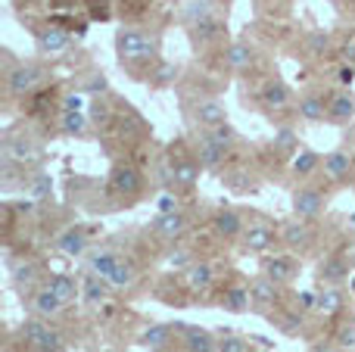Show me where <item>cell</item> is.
I'll list each match as a JSON object with an SVG mask.
<instances>
[{
	"mask_svg": "<svg viewBox=\"0 0 355 352\" xmlns=\"http://www.w3.org/2000/svg\"><path fill=\"white\" fill-rule=\"evenodd\" d=\"M181 334H184V352H218V343L206 328L181 324Z\"/></svg>",
	"mask_w": 355,
	"mask_h": 352,
	"instance_id": "19",
	"label": "cell"
},
{
	"mask_svg": "<svg viewBox=\"0 0 355 352\" xmlns=\"http://www.w3.org/2000/svg\"><path fill=\"white\" fill-rule=\"evenodd\" d=\"M281 328H284V331H287V334H296V331H300V328H302V312H300V315H296V312H293V315H284Z\"/></svg>",
	"mask_w": 355,
	"mask_h": 352,
	"instance_id": "48",
	"label": "cell"
},
{
	"mask_svg": "<svg viewBox=\"0 0 355 352\" xmlns=\"http://www.w3.org/2000/svg\"><path fill=\"white\" fill-rule=\"evenodd\" d=\"M85 91H91L94 97H100V94L110 91V81H106V75H103V72H94V75H91V81L85 85Z\"/></svg>",
	"mask_w": 355,
	"mask_h": 352,
	"instance_id": "42",
	"label": "cell"
},
{
	"mask_svg": "<svg viewBox=\"0 0 355 352\" xmlns=\"http://www.w3.org/2000/svg\"><path fill=\"white\" fill-rule=\"evenodd\" d=\"M243 231H246V222L240 218L237 209H218L212 218V234L218 240L231 243V240H243Z\"/></svg>",
	"mask_w": 355,
	"mask_h": 352,
	"instance_id": "7",
	"label": "cell"
},
{
	"mask_svg": "<svg viewBox=\"0 0 355 352\" xmlns=\"http://www.w3.org/2000/svg\"><path fill=\"white\" fill-rule=\"evenodd\" d=\"M62 309H66V303H62V299L56 297L50 287H41V290L31 297V312H35L37 318H47V322H50V318H56Z\"/></svg>",
	"mask_w": 355,
	"mask_h": 352,
	"instance_id": "21",
	"label": "cell"
},
{
	"mask_svg": "<svg viewBox=\"0 0 355 352\" xmlns=\"http://www.w3.org/2000/svg\"><path fill=\"white\" fill-rule=\"evenodd\" d=\"M193 153H196V162H200L202 168H218L221 162H225V156H227V150L225 147H218V143L212 141V137L202 131L200 137H196V143H193Z\"/></svg>",
	"mask_w": 355,
	"mask_h": 352,
	"instance_id": "16",
	"label": "cell"
},
{
	"mask_svg": "<svg viewBox=\"0 0 355 352\" xmlns=\"http://www.w3.org/2000/svg\"><path fill=\"white\" fill-rule=\"evenodd\" d=\"M337 343H340L343 349H355V328H352V324L340 331V334H337Z\"/></svg>",
	"mask_w": 355,
	"mask_h": 352,
	"instance_id": "49",
	"label": "cell"
},
{
	"mask_svg": "<svg viewBox=\"0 0 355 352\" xmlns=\"http://www.w3.org/2000/svg\"><path fill=\"white\" fill-rule=\"evenodd\" d=\"M349 172H352V153L349 150H334V153L324 156V175L334 181V184L346 181Z\"/></svg>",
	"mask_w": 355,
	"mask_h": 352,
	"instance_id": "23",
	"label": "cell"
},
{
	"mask_svg": "<svg viewBox=\"0 0 355 352\" xmlns=\"http://www.w3.org/2000/svg\"><path fill=\"white\" fill-rule=\"evenodd\" d=\"M168 265L172 268H184V265H193V262H190V249L187 247H178V249H172V256H168Z\"/></svg>",
	"mask_w": 355,
	"mask_h": 352,
	"instance_id": "43",
	"label": "cell"
},
{
	"mask_svg": "<svg viewBox=\"0 0 355 352\" xmlns=\"http://www.w3.org/2000/svg\"><path fill=\"white\" fill-rule=\"evenodd\" d=\"M69 41H72V37H69L62 28H56V25H47V28H37V35H35L37 53H44V56H60V53H66Z\"/></svg>",
	"mask_w": 355,
	"mask_h": 352,
	"instance_id": "15",
	"label": "cell"
},
{
	"mask_svg": "<svg viewBox=\"0 0 355 352\" xmlns=\"http://www.w3.org/2000/svg\"><path fill=\"white\" fill-rule=\"evenodd\" d=\"M206 131L209 137H212L215 143H218V147H225V150H231L234 143H237V131L231 128V125L227 122H221V125H215V128H202Z\"/></svg>",
	"mask_w": 355,
	"mask_h": 352,
	"instance_id": "36",
	"label": "cell"
},
{
	"mask_svg": "<svg viewBox=\"0 0 355 352\" xmlns=\"http://www.w3.org/2000/svg\"><path fill=\"white\" fill-rule=\"evenodd\" d=\"M166 212H178V200L172 193H166V197L159 200V215H166Z\"/></svg>",
	"mask_w": 355,
	"mask_h": 352,
	"instance_id": "51",
	"label": "cell"
},
{
	"mask_svg": "<svg viewBox=\"0 0 355 352\" xmlns=\"http://www.w3.org/2000/svg\"><path fill=\"white\" fill-rule=\"evenodd\" d=\"M119 259H122V256H116L112 249H91V253H87V268H91V274L110 281V274H112V268L119 265Z\"/></svg>",
	"mask_w": 355,
	"mask_h": 352,
	"instance_id": "28",
	"label": "cell"
},
{
	"mask_svg": "<svg viewBox=\"0 0 355 352\" xmlns=\"http://www.w3.org/2000/svg\"><path fill=\"white\" fill-rule=\"evenodd\" d=\"M250 297H252V309H256V312H268L271 306L281 303V284H275L271 278L259 274V278L250 284Z\"/></svg>",
	"mask_w": 355,
	"mask_h": 352,
	"instance_id": "10",
	"label": "cell"
},
{
	"mask_svg": "<svg viewBox=\"0 0 355 352\" xmlns=\"http://www.w3.org/2000/svg\"><path fill=\"white\" fill-rule=\"evenodd\" d=\"M343 56H346V66H355V37H352V41H346Z\"/></svg>",
	"mask_w": 355,
	"mask_h": 352,
	"instance_id": "54",
	"label": "cell"
},
{
	"mask_svg": "<svg viewBox=\"0 0 355 352\" xmlns=\"http://www.w3.org/2000/svg\"><path fill=\"white\" fill-rule=\"evenodd\" d=\"M153 234L159 237V240H181L184 234H187V215H184L181 209L178 212H166V215H156L153 218Z\"/></svg>",
	"mask_w": 355,
	"mask_h": 352,
	"instance_id": "12",
	"label": "cell"
},
{
	"mask_svg": "<svg viewBox=\"0 0 355 352\" xmlns=\"http://www.w3.org/2000/svg\"><path fill=\"white\" fill-rule=\"evenodd\" d=\"M321 209H324V193H321L318 187H300V191L293 193V212L300 222L318 218Z\"/></svg>",
	"mask_w": 355,
	"mask_h": 352,
	"instance_id": "8",
	"label": "cell"
},
{
	"mask_svg": "<svg viewBox=\"0 0 355 352\" xmlns=\"http://www.w3.org/2000/svg\"><path fill=\"white\" fill-rule=\"evenodd\" d=\"M110 193L119 200H137L144 193V175L137 166H131V162H119V166H112L110 172Z\"/></svg>",
	"mask_w": 355,
	"mask_h": 352,
	"instance_id": "3",
	"label": "cell"
},
{
	"mask_svg": "<svg viewBox=\"0 0 355 352\" xmlns=\"http://www.w3.org/2000/svg\"><path fill=\"white\" fill-rule=\"evenodd\" d=\"M193 31H196V41H200V44H209V41H215V37L221 35V22L212 16V19H206V22L193 25Z\"/></svg>",
	"mask_w": 355,
	"mask_h": 352,
	"instance_id": "39",
	"label": "cell"
},
{
	"mask_svg": "<svg viewBox=\"0 0 355 352\" xmlns=\"http://www.w3.org/2000/svg\"><path fill=\"white\" fill-rule=\"evenodd\" d=\"M168 172H172V178H175V184L178 187H184V191H190V187L196 184V178H200V162H196V156H187L181 150V143L178 147H172V156H168Z\"/></svg>",
	"mask_w": 355,
	"mask_h": 352,
	"instance_id": "6",
	"label": "cell"
},
{
	"mask_svg": "<svg viewBox=\"0 0 355 352\" xmlns=\"http://www.w3.org/2000/svg\"><path fill=\"white\" fill-rule=\"evenodd\" d=\"M37 272H41V268H37L31 259H16V262H12V278H16L19 287H22V284H31V281L37 278Z\"/></svg>",
	"mask_w": 355,
	"mask_h": 352,
	"instance_id": "38",
	"label": "cell"
},
{
	"mask_svg": "<svg viewBox=\"0 0 355 352\" xmlns=\"http://www.w3.org/2000/svg\"><path fill=\"white\" fill-rule=\"evenodd\" d=\"M10 209H16L19 215H28V212H35V203L31 200H16V203H10Z\"/></svg>",
	"mask_w": 355,
	"mask_h": 352,
	"instance_id": "52",
	"label": "cell"
},
{
	"mask_svg": "<svg viewBox=\"0 0 355 352\" xmlns=\"http://www.w3.org/2000/svg\"><path fill=\"white\" fill-rule=\"evenodd\" d=\"M47 287H50V290H53L66 306H75V303H78V297H81V284L75 281V274H50Z\"/></svg>",
	"mask_w": 355,
	"mask_h": 352,
	"instance_id": "26",
	"label": "cell"
},
{
	"mask_svg": "<svg viewBox=\"0 0 355 352\" xmlns=\"http://www.w3.org/2000/svg\"><path fill=\"white\" fill-rule=\"evenodd\" d=\"M327 100H331V106H327V118H331V122L346 125V122H352L355 118V97L349 91H337L334 97H327Z\"/></svg>",
	"mask_w": 355,
	"mask_h": 352,
	"instance_id": "24",
	"label": "cell"
},
{
	"mask_svg": "<svg viewBox=\"0 0 355 352\" xmlns=\"http://www.w3.org/2000/svg\"><path fill=\"white\" fill-rule=\"evenodd\" d=\"M91 116L97 118L100 125H106V122H110V106H106L100 97H94V100H91Z\"/></svg>",
	"mask_w": 355,
	"mask_h": 352,
	"instance_id": "45",
	"label": "cell"
},
{
	"mask_svg": "<svg viewBox=\"0 0 355 352\" xmlns=\"http://www.w3.org/2000/svg\"><path fill=\"white\" fill-rule=\"evenodd\" d=\"M275 243V225L268 222H250L243 231V247L250 253H268Z\"/></svg>",
	"mask_w": 355,
	"mask_h": 352,
	"instance_id": "14",
	"label": "cell"
},
{
	"mask_svg": "<svg viewBox=\"0 0 355 352\" xmlns=\"http://www.w3.org/2000/svg\"><path fill=\"white\" fill-rule=\"evenodd\" d=\"M343 306H346V297H343V290H340V287H324V290L318 293V312L324 318L340 315V312H343Z\"/></svg>",
	"mask_w": 355,
	"mask_h": 352,
	"instance_id": "29",
	"label": "cell"
},
{
	"mask_svg": "<svg viewBox=\"0 0 355 352\" xmlns=\"http://www.w3.org/2000/svg\"><path fill=\"white\" fill-rule=\"evenodd\" d=\"M106 287H110V281L97 278V274H87L81 281V297H85L87 306H100V303H106Z\"/></svg>",
	"mask_w": 355,
	"mask_h": 352,
	"instance_id": "31",
	"label": "cell"
},
{
	"mask_svg": "<svg viewBox=\"0 0 355 352\" xmlns=\"http://www.w3.org/2000/svg\"><path fill=\"white\" fill-rule=\"evenodd\" d=\"M81 109H85V97L81 94H69L62 100V112H81Z\"/></svg>",
	"mask_w": 355,
	"mask_h": 352,
	"instance_id": "47",
	"label": "cell"
},
{
	"mask_svg": "<svg viewBox=\"0 0 355 352\" xmlns=\"http://www.w3.org/2000/svg\"><path fill=\"white\" fill-rule=\"evenodd\" d=\"M221 309L225 312H234V315H243V312L252 309V297H250V287L243 284H231L225 287V293H221Z\"/></svg>",
	"mask_w": 355,
	"mask_h": 352,
	"instance_id": "20",
	"label": "cell"
},
{
	"mask_svg": "<svg viewBox=\"0 0 355 352\" xmlns=\"http://www.w3.org/2000/svg\"><path fill=\"white\" fill-rule=\"evenodd\" d=\"M300 309H302V312L318 309V297H315V293H309V290H302V293H300Z\"/></svg>",
	"mask_w": 355,
	"mask_h": 352,
	"instance_id": "50",
	"label": "cell"
},
{
	"mask_svg": "<svg viewBox=\"0 0 355 352\" xmlns=\"http://www.w3.org/2000/svg\"><path fill=\"white\" fill-rule=\"evenodd\" d=\"M327 106H331V100H324V94H306V97L296 103V112H300V118H306V122H324Z\"/></svg>",
	"mask_w": 355,
	"mask_h": 352,
	"instance_id": "25",
	"label": "cell"
},
{
	"mask_svg": "<svg viewBox=\"0 0 355 352\" xmlns=\"http://www.w3.org/2000/svg\"><path fill=\"white\" fill-rule=\"evenodd\" d=\"M262 274L271 278L275 284H290L296 278V259L293 256H284V253H275V256H265L262 259Z\"/></svg>",
	"mask_w": 355,
	"mask_h": 352,
	"instance_id": "13",
	"label": "cell"
},
{
	"mask_svg": "<svg viewBox=\"0 0 355 352\" xmlns=\"http://www.w3.org/2000/svg\"><path fill=\"white\" fill-rule=\"evenodd\" d=\"M87 116L85 112H62V131L66 134H85Z\"/></svg>",
	"mask_w": 355,
	"mask_h": 352,
	"instance_id": "40",
	"label": "cell"
},
{
	"mask_svg": "<svg viewBox=\"0 0 355 352\" xmlns=\"http://www.w3.org/2000/svg\"><path fill=\"white\" fill-rule=\"evenodd\" d=\"M355 81V66H343L340 69V85H352Z\"/></svg>",
	"mask_w": 355,
	"mask_h": 352,
	"instance_id": "53",
	"label": "cell"
},
{
	"mask_svg": "<svg viewBox=\"0 0 355 352\" xmlns=\"http://www.w3.org/2000/svg\"><path fill=\"white\" fill-rule=\"evenodd\" d=\"M19 337H22L25 346L35 349V352H62L66 349L62 334L47 322V318H28V322L22 324V331H19Z\"/></svg>",
	"mask_w": 355,
	"mask_h": 352,
	"instance_id": "2",
	"label": "cell"
},
{
	"mask_svg": "<svg viewBox=\"0 0 355 352\" xmlns=\"http://www.w3.org/2000/svg\"><path fill=\"white\" fill-rule=\"evenodd\" d=\"M178 78V66L175 62H156L153 66V72H150V81H153L156 87H166V85H172V81Z\"/></svg>",
	"mask_w": 355,
	"mask_h": 352,
	"instance_id": "37",
	"label": "cell"
},
{
	"mask_svg": "<svg viewBox=\"0 0 355 352\" xmlns=\"http://www.w3.org/2000/svg\"><path fill=\"white\" fill-rule=\"evenodd\" d=\"M87 231L81 228V225H72V228H66L60 237H56V249H60L62 256H85L87 253Z\"/></svg>",
	"mask_w": 355,
	"mask_h": 352,
	"instance_id": "18",
	"label": "cell"
},
{
	"mask_svg": "<svg viewBox=\"0 0 355 352\" xmlns=\"http://www.w3.org/2000/svg\"><path fill=\"white\" fill-rule=\"evenodd\" d=\"M184 19H187L190 25L206 22V19H212V3H209V0H190V3L184 6Z\"/></svg>",
	"mask_w": 355,
	"mask_h": 352,
	"instance_id": "35",
	"label": "cell"
},
{
	"mask_svg": "<svg viewBox=\"0 0 355 352\" xmlns=\"http://www.w3.org/2000/svg\"><path fill=\"white\" fill-rule=\"evenodd\" d=\"M218 352H252V349H250V343H246L243 337H234V334H227V337H221Z\"/></svg>",
	"mask_w": 355,
	"mask_h": 352,
	"instance_id": "41",
	"label": "cell"
},
{
	"mask_svg": "<svg viewBox=\"0 0 355 352\" xmlns=\"http://www.w3.org/2000/svg\"><path fill=\"white\" fill-rule=\"evenodd\" d=\"M153 352H162V349H153Z\"/></svg>",
	"mask_w": 355,
	"mask_h": 352,
	"instance_id": "56",
	"label": "cell"
},
{
	"mask_svg": "<svg viewBox=\"0 0 355 352\" xmlns=\"http://www.w3.org/2000/svg\"><path fill=\"white\" fill-rule=\"evenodd\" d=\"M318 166H321V159H318L315 150H300V153L293 156V175L296 178H309V175H315Z\"/></svg>",
	"mask_w": 355,
	"mask_h": 352,
	"instance_id": "32",
	"label": "cell"
},
{
	"mask_svg": "<svg viewBox=\"0 0 355 352\" xmlns=\"http://www.w3.org/2000/svg\"><path fill=\"white\" fill-rule=\"evenodd\" d=\"M193 116H196V122H200L202 128H215V125L227 122V116H225V103H221V100H215V97L200 100V103L193 106Z\"/></svg>",
	"mask_w": 355,
	"mask_h": 352,
	"instance_id": "22",
	"label": "cell"
},
{
	"mask_svg": "<svg viewBox=\"0 0 355 352\" xmlns=\"http://www.w3.org/2000/svg\"><path fill=\"white\" fill-rule=\"evenodd\" d=\"M327 47H331V41H327V35H321V31H315V35L309 37V50H312V56L327 53Z\"/></svg>",
	"mask_w": 355,
	"mask_h": 352,
	"instance_id": "44",
	"label": "cell"
},
{
	"mask_svg": "<svg viewBox=\"0 0 355 352\" xmlns=\"http://www.w3.org/2000/svg\"><path fill=\"white\" fill-rule=\"evenodd\" d=\"M337 3H352V0H337Z\"/></svg>",
	"mask_w": 355,
	"mask_h": 352,
	"instance_id": "55",
	"label": "cell"
},
{
	"mask_svg": "<svg viewBox=\"0 0 355 352\" xmlns=\"http://www.w3.org/2000/svg\"><path fill=\"white\" fill-rule=\"evenodd\" d=\"M184 287H187L190 297H206L215 287V268L209 262H193V265L184 272Z\"/></svg>",
	"mask_w": 355,
	"mask_h": 352,
	"instance_id": "9",
	"label": "cell"
},
{
	"mask_svg": "<svg viewBox=\"0 0 355 352\" xmlns=\"http://www.w3.org/2000/svg\"><path fill=\"white\" fill-rule=\"evenodd\" d=\"M44 78H47V72H44L41 66L19 62V66H12L10 72H6V91H10L12 97H28V94H35L37 87L44 85Z\"/></svg>",
	"mask_w": 355,
	"mask_h": 352,
	"instance_id": "4",
	"label": "cell"
},
{
	"mask_svg": "<svg viewBox=\"0 0 355 352\" xmlns=\"http://www.w3.org/2000/svg\"><path fill=\"white\" fill-rule=\"evenodd\" d=\"M225 60H227V66H231V69L243 72V69H250V66H252V60H256V50H252L250 44L237 41V44H231V47L225 50Z\"/></svg>",
	"mask_w": 355,
	"mask_h": 352,
	"instance_id": "30",
	"label": "cell"
},
{
	"mask_svg": "<svg viewBox=\"0 0 355 352\" xmlns=\"http://www.w3.org/2000/svg\"><path fill=\"white\" fill-rule=\"evenodd\" d=\"M116 53H119V62H122V66L141 72V69L156 66V62H159V60H156V53H159V44H156L150 35L137 31V28H119V35H116Z\"/></svg>",
	"mask_w": 355,
	"mask_h": 352,
	"instance_id": "1",
	"label": "cell"
},
{
	"mask_svg": "<svg viewBox=\"0 0 355 352\" xmlns=\"http://www.w3.org/2000/svg\"><path fill=\"white\" fill-rule=\"evenodd\" d=\"M135 278H137L135 265H131L128 259H119V265L112 268V274H110V287H116V290H125V287L135 284Z\"/></svg>",
	"mask_w": 355,
	"mask_h": 352,
	"instance_id": "34",
	"label": "cell"
},
{
	"mask_svg": "<svg viewBox=\"0 0 355 352\" xmlns=\"http://www.w3.org/2000/svg\"><path fill=\"white\" fill-rule=\"evenodd\" d=\"M41 147H37L31 137H25V134H10L3 141V159H10L12 166H19V168H28V166H37L41 162Z\"/></svg>",
	"mask_w": 355,
	"mask_h": 352,
	"instance_id": "5",
	"label": "cell"
},
{
	"mask_svg": "<svg viewBox=\"0 0 355 352\" xmlns=\"http://www.w3.org/2000/svg\"><path fill=\"white\" fill-rule=\"evenodd\" d=\"M28 184H31V191H35V197H47V193H50V178L44 172H37Z\"/></svg>",
	"mask_w": 355,
	"mask_h": 352,
	"instance_id": "46",
	"label": "cell"
},
{
	"mask_svg": "<svg viewBox=\"0 0 355 352\" xmlns=\"http://www.w3.org/2000/svg\"><path fill=\"white\" fill-rule=\"evenodd\" d=\"M172 328L175 324H153V328H147L141 334V343L150 349H162L168 343V337H172Z\"/></svg>",
	"mask_w": 355,
	"mask_h": 352,
	"instance_id": "33",
	"label": "cell"
},
{
	"mask_svg": "<svg viewBox=\"0 0 355 352\" xmlns=\"http://www.w3.org/2000/svg\"><path fill=\"white\" fill-rule=\"evenodd\" d=\"M259 100H262L265 103V109H287L290 103H293V100H290V87L284 85L281 78H268L262 85V91H259Z\"/></svg>",
	"mask_w": 355,
	"mask_h": 352,
	"instance_id": "17",
	"label": "cell"
},
{
	"mask_svg": "<svg viewBox=\"0 0 355 352\" xmlns=\"http://www.w3.org/2000/svg\"><path fill=\"white\" fill-rule=\"evenodd\" d=\"M281 240L290 253H309L315 243V234L306 222H287L281 225Z\"/></svg>",
	"mask_w": 355,
	"mask_h": 352,
	"instance_id": "11",
	"label": "cell"
},
{
	"mask_svg": "<svg viewBox=\"0 0 355 352\" xmlns=\"http://www.w3.org/2000/svg\"><path fill=\"white\" fill-rule=\"evenodd\" d=\"M346 278H349V265H346L340 256H327V259L318 265V281H321V284L340 287Z\"/></svg>",
	"mask_w": 355,
	"mask_h": 352,
	"instance_id": "27",
	"label": "cell"
}]
</instances>
